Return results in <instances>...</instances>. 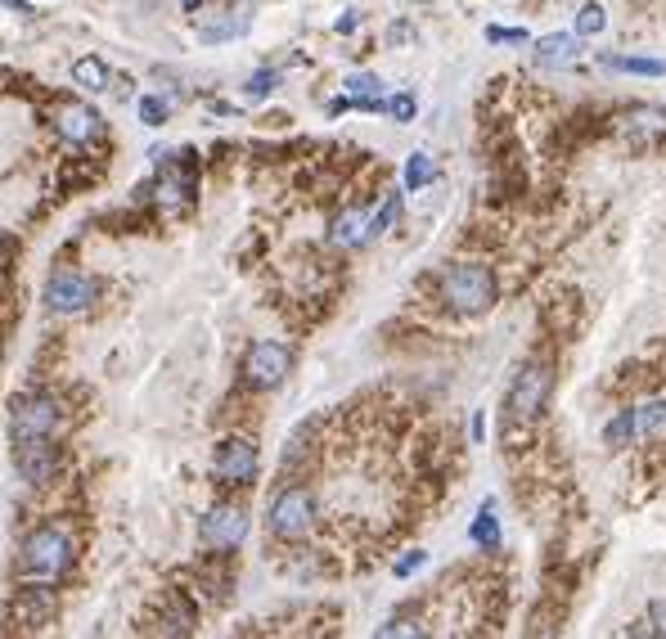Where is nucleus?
Returning a JSON list of instances; mask_svg holds the SVG:
<instances>
[{
    "label": "nucleus",
    "instance_id": "19",
    "mask_svg": "<svg viewBox=\"0 0 666 639\" xmlns=\"http://www.w3.org/2000/svg\"><path fill=\"white\" fill-rule=\"evenodd\" d=\"M603 63L617 68V72H635V77H662V72H666L662 59H630V54H608Z\"/></svg>",
    "mask_w": 666,
    "mask_h": 639
},
{
    "label": "nucleus",
    "instance_id": "30",
    "mask_svg": "<svg viewBox=\"0 0 666 639\" xmlns=\"http://www.w3.org/2000/svg\"><path fill=\"white\" fill-rule=\"evenodd\" d=\"M378 635H383V639L387 635H423V626H419V621H405L401 617V621H387V626H378Z\"/></svg>",
    "mask_w": 666,
    "mask_h": 639
},
{
    "label": "nucleus",
    "instance_id": "15",
    "mask_svg": "<svg viewBox=\"0 0 666 639\" xmlns=\"http://www.w3.org/2000/svg\"><path fill=\"white\" fill-rule=\"evenodd\" d=\"M252 27V14L248 9H225L221 18H212V23H198V41L203 45H221V41H234V36H243Z\"/></svg>",
    "mask_w": 666,
    "mask_h": 639
},
{
    "label": "nucleus",
    "instance_id": "9",
    "mask_svg": "<svg viewBox=\"0 0 666 639\" xmlns=\"http://www.w3.org/2000/svg\"><path fill=\"white\" fill-rule=\"evenodd\" d=\"M59 617V599H54V585L45 581H23V590L14 594V608H9V621L18 630H41Z\"/></svg>",
    "mask_w": 666,
    "mask_h": 639
},
{
    "label": "nucleus",
    "instance_id": "24",
    "mask_svg": "<svg viewBox=\"0 0 666 639\" xmlns=\"http://www.w3.org/2000/svg\"><path fill=\"white\" fill-rule=\"evenodd\" d=\"M603 27H608V14H603V5H581V14H576V36H599Z\"/></svg>",
    "mask_w": 666,
    "mask_h": 639
},
{
    "label": "nucleus",
    "instance_id": "16",
    "mask_svg": "<svg viewBox=\"0 0 666 639\" xmlns=\"http://www.w3.org/2000/svg\"><path fill=\"white\" fill-rule=\"evenodd\" d=\"M72 81H77L81 90H108V81H113V68H108L99 54H81V59L72 63Z\"/></svg>",
    "mask_w": 666,
    "mask_h": 639
},
{
    "label": "nucleus",
    "instance_id": "34",
    "mask_svg": "<svg viewBox=\"0 0 666 639\" xmlns=\"http://www.w3.org/2000/svg\"><path fill=\"white\" fill-rule=\"evenodd\" d=\"M356 23H360V18H356V9H347V14H342V18H338V23H333V27H338L342 36H347V32H356Z\"/></svg>",
    "mask_w": 666,
    "mask_h": 639
},
{
    "label": "nucleus",
    "instance_id": "13",
    "mask_svg": "<svg viewBox=\"0 0 666 639\" xmlns=\"http://www.w3.org/2000/svg\"><path fill=\"white\" fill-rule=\"evenodd\" d=\"M54 126H59V135L72 144V149H81V144H90V140L104 135V117H99L90 104H63L59 113H54Z\"/></svg>",
    "mask_w": 666,
    "mask_h": 639
},
{
    "label": "nucleus",
    "instance_id": "20",
    "mask_svg": "<svg viewBox=\"0 0 666 639\" xmlns=\"http://www.w3.org/2000/svg\"><path fill=\"white\" fill-rule=\"evenodd\" d=\"M396 216H401V194H383V207H378L374 216H369V239H378V234H387L396 225Z\"/></svg>",
    "mask_w": 666,
    "mask_h": 639
},
{
    "label": "nucleus",
    "instance_id": "23",
    "mask_svg": "<svg viewBox=\"0 0 666 639\" xmlns=\"http://www.w3.org/2000/svg\"><path fill=\"white\" fill-rule=\"evenodd\" d=\"M635 432H639V428H635V410H621L617 419H612L608 428H603V441H608L612 450H621L630 437H635Z\"/></svg>",
    "mask_w": 666,
    "mask_h": 639
},
{
    "label": "nucleus",
    "instance_id": "2",
    "mask_svg": "<svg viewBox=\"0 0 666 639\" xmlns=\"http://www.w3.org/2000/svg\"><path fill=\"white\" fill-rule=\"evenodd\" d=\"M441 297H446L450 311L459 315H477L495 302V275L482 261H464V266H450L441 275Z\"/></svg>",
    "mask_w": 666,
    "mask_h": 639
},
{
    "label": "nucleus",
    "instance_id": "5",
    "mask_svg": "<svg viewBox=\"0 0 666 639\" xmlns=\"http://www.w3.org/2000/svg\"><path fill=\"white\" fill-rule=\"evenodd\" d=\"M63 423V410L54 396L45 392H23L9 405V441H32V437H54Z\"/></svg>",
    "mask_w": 666,
    "mask_h": 639
},
{
    "label": "nucleus",
    "instance_id": "25",
    "mask_svg": "<svg viewBox=\"0 0 666 639\" xmlns=\"http://www.w3.org/2000/svg\"><path fill=\"white\" fill-rule=\"evenodd\" d=\"M666 423V401H648V405H639L635 410V428L639 432H657Z\"/></svg>",
    "mask_w": 666,
    "mask_h": 639
},
{
    "label": "nucleus",
    "instance_id": "28",
    "mask_svg": "<svg viewBox=\"0 0 666 639\" xmlns=\"http://www.w3.org/2000/svg\"><path fill=\"white\" fill-rule=\"evenodd\" d=\"M383 108L396 117V122H410V117H414V95H392V99H383Z\"/></svg>",
    "mask_w": 666,
    "mask_h": 639
},
{
    "label": "nucleus",
    "instance_id": "18",
    "mask_svg": "<svg viewBox=\"0 0 666 639\" xmlns=\"http://www.w3.org/2000/svg\"><path fill=\"white\" fill-rule=\"evenodd\" d=\"M153 630H158V635H194V608H189L185 599H171Z\"/></svg>",
    "mask_w": 666,
    "mask_h": 639
},
{
    "label": "nucleus",
    "instance_id": "14",
    "mask_svg": "<svg viewBox=\"0 0 666 639\" xmlns=\"http://www.w3.org/2000/svg\"><path fill=\"white\" fill-rule=\"evenodd\" d=\"M369 216H374L369 207H342L329 225V243L333 248H360V243H369Z\"/></svg>",
    "mask_w": 666,
    "mask_h": 639
},
{
    "label": "nucleus",
    "instance_id": "4",
    "mask_svg": "<svg viewBox=\"0 0 666 639\" xmlns=\"http://www.w3.org/2000/svg\"><path fill=\"white\" fill-rule=\"evenodd\" d=\"M266 527L275 540H302L306 531L315 527V495L306 491V486H284V491H275V500H270V509H266Z\"/></svg>",
    "mask_w": 666,
    "mask_h": 639
},
{
    "label": "nucleus",
    "instance_id": "12",
    "mask_svg": "<svg viewBox=\"0 0 666 639\" xmlns=\"http://www.w3.org/2000/svg\"><path fill=\"white\" fill-rule=\"evenodd\" d=\"M545 396H549V365H522V374L513 378L509 392V414L513 419H536Z\"/></svg>",
    "mask_w": 666,
    "mask_h": 639
},
{
    "label": "nucleus",
    "instance_id": "6",
    "mask_svg": "<svg viewBox=\"0 0 666 639\" xmlns=\"http://www.w3.org/2000/svg\"><path fill=\"white\" fill-rule=\"evenodd\" d=\"M288 369H293V351L284 347V342H252L248 356H243V378H248V387H257V392H270V387H279L288 378Z\"/></svg>",
    "mask_w": 666,
    "mask_h": 639
},
{
    "label": "nucleus",
    "instance_id": "33",
    "mask_svg": "<svg viewBox=\"0 0 666 639\" xmlns=\"http://www.w3.org/2000/svg\"><path fill=\"white\" fill-rule=\"evenodd\" d=\"M0 5H5L9 14H23V18H32V14H36V9L27 5V0H0Z\"/></svg>",
    "mask_w": 666,
    "mask_h": 639
},
{
    "label": "nucleus",
    "instance_id": "26",
    "mask_svg": "<svg viewBox=\"0 0 666 639\" xmlns=\"http://www.w3.org/2000/svg\"><path fill=\"white\" fill-rule=\"evenodd\" d=\"M275 86H279V72H275V68H261V72H252V77H248L243 95H248V99H266Z\"/></svg>",
    "mask_w": 666,
    "mask_h": 639
},
{
    "label": "nucleus",
    "instance_id": "7",
    "mask_svg": "<svg viewBox=\"0 0 666 639\" xmlns=\"http://www.w3.org/2000/svg\"><path fill=\"white\" fill-rule=\"evenodd\" d=\"M243 536H248V513H243L239 504H216V509H207L203 522H198V540H203V549H216V554L239 549Z\"/></svg>",
    "mask_w": 666,
    "mask_h": 639
},
{
    "label": "nucleus",
    "instance_id": "1",
    "mask_svg": "<svg viewBox=\"0 0 666 639\" xmlns=\"http://www.w3.org/2000/svg\"><path fill=\"white\" fill-rule=\"evenodd\" d=\"M72 558H77L72 531L63 527V522H45V527H36L32 536L23 540V549H18V572H23V581L59 585L63 576H68Z\"/></svg>",
    "mask_w": 666,
    "mask_h": 639
},
{
    "label": "nucleus",
    "instance_id": "27",
    "mask_svg": "<svg viewBox=\"0 0 666 639\" xmlns=\"http://www.w3.org/2000/svg\"><path fill=\"white\" fill-rule=\"evenodd\" d=\"M167 113H171L167 99H158V95H144L140 99V122L144 126H162V122H167Z\"/></svg>",
    "mask_w": 666,
    "mask_h": 639
},
{
    "label": "nucleus",
    "instance_id": "32",
    "mask_svg": "<svg viewBox=\"0 0 666 639\" xmlns=\"http://www.w3.org/2000/svg\"><path fill=\"white\" fill-rule=\"evenodd\" d=\"M648 621H653L657 635H666V599H653V608H648Z\"/></svg>",
    "mask_w": 666,
    "mask_h": 639
},
{
    "label": "nucleus",
    "instance_id": "3",
    "mask_svg": "<svg viewBox=\"0 0 666 639\" xmlns=\"http://www.w3.org/2000/svg\"><path fill=\"white\" fill-rule=\"evenodd\" d=\"M41 297H45V311H54V315H86L99 302V279L77 266H63L45 279Z\"/></svg>",
    "mask_w": 666,
    "mask_h": 639
},
{
    "label": "nucleus",
    "instance_id": "11",
    "mask_svg": "<svg viewBox=\"0 0 666 639\" xmlns=\"http://www.w3.org/2000/svg\"><path fill=\"white\" fill-rule=\"evenodd\" d=\"M144 194H153V203L158 207H167V212H185L189 203H194V167H171L167 158H162V171H158V180H153Z\"/></svg>",
    "mask_w": 666,
    "mask_h": 639
},
{
    "label": "nucleus",
    "instance_id": "29",
    "mask_svg": "<svg viewBox=\"0 0 666 639\" xmlns=\"http://www.w3.org/2000/svg\"><path fill=\"white\" fill-rule=\"evenodd\" d=\"M423 563H428V554H423V549H410V554H405L401 563L392 567V572H396V576H414V572H419Z\"/></svg>",
    "mask_w": 666,
    "mask_h": 639
},
{
    "label": "nucleus",
    "instance_id": "21",
    "mask_svg": "<svg viewBox=\"0 0 666 639\" xmlns=\"http://www.w3.org/2000/svg\"><path fill=\"white\" fill-rule=\"evenodd\" d=\"M473 545H486V549H495L500 545V522H495V513H491V504H482V513H477V522H473Z\"/></svg>",
    "mask_w": 666,
    "mask_h": 639
},
{
    "label": "nucleus",
    "instance_id": "8",
    "mask_svg": "<svg viewBox=\"0 0 666 639\" xmlns=\"http://www.w3.org/2000/svg\"><path fill=\"white\" fill-rule=\"evenodd\" d=\"M257 446H252L248 437H225L221 446H216L212 455V477L221 486H252V477H257Z\"/></svg>",
    "mask_w": 666,
    "mask_h": 639
},
{
    "label": "nucleus",
    "instance_id": "35",
    "mask_svg": "<svg viewBox=\"0 0 666 639\" xmlns=\"http://www.w3.org/2000/svg\"><path fill=\"white\" fill-rule=\"evenodd\" d=\"M180 5H185V9H189V14H194V9H198V5H203V0H180Z\"/></svg>",
    "mask_w": 666,
    "mask_h": 639
},
{
    "label": "nucleus",
    "instance_id": "22",
    "mask_svg": "<svg viewBox=\"0 0 666 639\" xmlns=\"http://www.w3.org/2000/svg\"><path fill=\"white\" fill-rule=\"evenodd\" d=\"M432 176H437V167H432L428 153H410L405 158V189H423Z\"/></svg>",
    "mask_w": 666,
    "mask_h": 639
},
{
    "label": "nucleus",
    "instance_id": "17",
    "mask_svg": "<svg viewBox=\"0 0 666 639\" xmlns=\"http://www.w3.org/2000/svg\"><path fill=\"white\" fill-rule=\"evenodd\" d=\"M576 59V36L567 32H554V36H540L536 41V63L554 68V63H572Z\"/></svg>",
    "mask_w": 666,
    "mask_h": 639
},
{
    "label": "nucleus",
    "instance_id": "31",
    "mask_svg": "<svg viewBox=\"0 0 666 639\" xmlns=\"http://www.w3.org/2000/svg\"><path fill=\"white\" fill-rule=\"evenodd\" d=\"M486 41H495V45L500 41H527V32H522V27L518 32H509V27H486Z\"/></svg>",
    "mask_w": 666,
    "mask_h": 639
},
{
    "label": "nucleus",
    "instance_id": "10",
    "mask_svg": "<svg viewBox=\"0 0 666 639\" xmlns=\"http://www.w3.org/2000/svg\"><path fill=\"white\" fill-rule=\"evenodd\" d=\"M14 468L23 482L45 486L54 473H59V446L54 437H32V441H14Z\"/></svg>",
    "mask_w": 666,
    "mask_h": 639
}]
</instances>
